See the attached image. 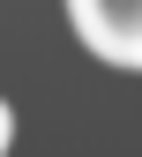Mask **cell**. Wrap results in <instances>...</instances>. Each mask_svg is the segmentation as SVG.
Segmentation results:
<instances>
[{"instance_id": "1", "label": "cell", "mask_w": 142, "mask_h": 157, "mask_svg": "<svg viewBox=\"0 0 142 157\" xmlns=\"http://www.w3.org/2000/svg\"><path fill=\"white\" fill-rule=\"evenodd\" d=\"M67 23L105 67H142V0H67Z\"/></svg>"}, {"instance_id": "2", "label": "cell", "mask_w": 142, "mask_h": 157, "mask_svg": "<svg viewBox=\"0 0 142 157\" xmlns=\"http://www.w3.org/2000/svg\"><path fill=\"white\" fill-rule=\"evenodd\" d=\"M8 142H15V112L0 105V157H8Z\"/></svg>"}]
</instances>
